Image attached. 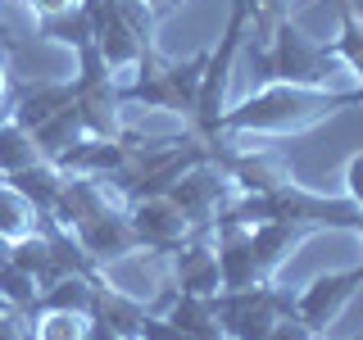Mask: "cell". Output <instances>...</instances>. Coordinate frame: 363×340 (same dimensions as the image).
I'll return each instance as SVG.
<instances>
[{
	"instance_id": "cell-33",
	"label": "cell",
	"mask_w": 363,
	"mask_h": 340,
	"mask_svg": "<svg viewBox=\"0 0 363 340\" xmlns=\"http://www.w3.org/2000/svg\"><path fill=\"white\" fill-rule=\"evenodd\" d=\"M159 5H164V9H173V5H182V0H159Z\"/></svg>"
},
{
	"instance_id": "cell-19",
	"label": "cell",
	"mask_w": 363,
	"mask_h": 340,
	"mask_svg": "<svg viewBox=\"0 0 363 340\" xmlns=\"http://www.w3.org/2000/svg\"><path fill=\"white\" fill-rule=\"evenodd\" d=\"M32 164H41L37 136L28 128H18L14 118H0V177L23 173V168H32Z\"/></svg>"
},
{
	"instance_id": "cell-28",
	"label": "cell",
	"mask_w": 363,
	"mask_h": 340,
	"mask_svg": "<svg viewBox=\"0 0 363 340\" xmlns=\"http://www.w3.org/2000/svg\"><path fill=\"white\" fill-rule=\"evenodd\" d=\"M345 200L363 209V150L350 154V164H345Z\"/></svg>"
},
{
	"instance_id": "cell-6",
	"label": "cell",
	"mask_w": 363,
	"mask_h": 340,
	"mask_svg": "<svg viewBox=\"0 0 363 340\" xmlns=\"http://www.w3.org/2000/svg\"><path fill=\"white\" fill-rule=\"evenodd\" d=\"M209 159L227 173V181L236 186V196H268V191L295 181V168L281 150H223V145H209Z\"/></svg>"
},
{
	"instance_id": "cell-18",
	"label": "cell",
	"mask_w": 363,
	"mask_h": 340,
	"mask_svg": "<svg viewBox=\"0 0 363 340\" xmlns=\"http://www.w3.org/2000/svg\"><path fill=\"white\" fill-rule=\"evenodd\" d=\"M32 136H37V150H41V159H50V164H55V159H60V154L68 150V145H77V141L86 136V123H82V113H77V100H73L68 109H60L55 118H45V123H41V128L32 132Z\"/></svg>"
},
{
	"instance_id": "cell-23",
	"label": "cell",
	"mask_w": 363,
	"mask_h": 340,
	"mask_svg": "<svg viewBox=\"0 0 363 340\" xmlns=\"http://www.w3.org/2000/svg\"><path fill=\"white\" fill-rule=\"evenodd\" d=\"M37 300H41V286L32 272H23L14 264H0V304L5 309H18V313H37Z\"/></svg>"
},
{
	"instance_id": "cell-4",
	"label": "cell",
	"mask_w": 363,
	"mask_h": 340,
	"mask_svg": "<svg viewBox=\"0 0 363 340\" xmlns=\"http://www.w3.org/2000/svg\"><path fill=\"white\" fill-rule=\"evenodd\" d=\"M213 313H218L223 340H264L277 317L295 313V295H286L272 281H259V286H241V290H218Z\"/></svg>"
},
{
	"instance_id": "cell-15",
	"label": "cell",
	"mask_w": 363,
	"mask_h": 340,
	"mask_svg": "<svg viewBox=\"0 0 363 340\" xmlns=\"http://www.w3.org/2000/svg\"><path fill=\"white\" fill-rule=\"evenodd\" d=\"M73 100H77L73 82H37V86L23 91V96H14V105H9V118H14L18 128L37 132L45 118H55V113L68 109Z\"/></svg>"
},
{
	"instance_id": "cell-7",
	"label": "cell",
	"mask_w": 363,
	"mask_h": 340,
	"mask_svg": "<svg viewBox=\"0 0 363 340\" xmlns=\"http://www.w3.org/2000/svg\"><path fill=\"white\" fill-rule=\"evenodd\" d=\"M363 290V264L359 268H340V272H318V277L295 295V317L304 327H313L318 336L345 313V304Z\"/></svg>"
},
{
	"instance_id": "cell-1",
	"label": "cell",
	"mask_w": 363,
	"mask_h": 340,
	"mask_svg": "<svg viewBox=\"0 0 363 340\" xmlns=\"http://www.w3.org/2000/svg\"><path fill=\"white\" fill-rule=\"evenodd\" d=\"M363 105V86L336 91V86H295V82H264L241 105H227L218 118V136L250 132V136H295L318 123L336 118L340 109Z\"/></svg>"
},
{
	"instance_id": "cell-8",
	"label": "cell",
	"mask_w": 363,
	"mask_h": 340,
	"mask_svg": "<svg viewBox=\"0 0 363 340\" xmlns=\"http://www.w3.org/2000/svg\"><path fill=\"white\" fill-rule=\"evenodd\" d=\"M128 222L136 232V245L141 249H159V254H173L196 236V227L186 222V213L177 209L173 196H145L128 204Z\"/></svg>"
},
{
	"instance_id": "cell-14",
	"label": "cell",
	"mask_w": 363,
	"mask_h": 340,
	"mask_svg": "<svg viewBox=\"0 0 363 340\" xmlns=\"http://www.w3.org/2000/svg\"><path fill=\"white\" fill-rule=\"evenodd\" d=\"M318 227H304V222H259L250 227V241H255V254H259V268H264V277L272 281V272H277L286 259L300 249Z\"/></svg>"
},
{
	"instance_id": "cell-27",
	"label": "cell",
	"mask_w": 363,
	"mask_h": 340,
	"mask_svg": "<svg viewBox=\"0 0 363 340\" xmlns=\"http://www.w3.org/2000/svg\"><path fill=\"white\" fill-rule=\"evenodd\" d=\"M313 336H318L313 327H304L300 317L291 313V317H277V322H272V332H268L264 340H313Z\"/></svg>"
},
{
	"instance_id": "cell-2",
	"label": "cell",
	"mask_w": 363,
	"mask_h": 340,
	"mask_svg": "<svg viewBox=\"0 0 363 340\" xmlns=\"http://www.w3.org/2000/svg\"><path fill=\"white\" fill-rule=\"evenodd\" d=\"M255 68L264 82H295V86H332L336 73H350L345 60L318 45L295 18H281L264 45H255Z\"/></svg>"
},
{
	"instance_id": "cell-30",
	"label": "cell",
	"mask_w": 363,
	"mask_h": 340,
	"mask_svg": "<svg viewBox=\"0 0 363 340\" xmlns=\"http://www.w3.org/2000/svg\"><path fill=\"white\" fill-rule=\"evenodd\" d=\"M32 5V14L37 18H50V14H64V9H73L77 0H28Z\"/></svg>"
},
{
	"instance_id": "cell-29",
	"label": "cell",
	"mask_w": 363,
	"mask_h": 340,
	"mask_svg": "<svg viewBox=\"0 0 363 340\" xmlns=\"http://www.w3.org/2000/svg\"><path fill=\"white\" fill-rule=\"evenodd\" d=\"M9 105H14V96H9V55L0 50V118H9Z\"/></svg>"
},
{
	"instance_id": "cell-25",
	"label": "cell",
	"mask_w": 363,
	"mask_h": 340,
	"mask_svg": "<svg viewBox=\"0 0 363 340\" xmlns=\"http://www.w3.org/2000/svg\"><path fill=\"white\" fill-rule=\"evenodd\" d=\"M250 5V37H255V45L268 41V32L277 28L281 18H291V9L300 5V0H245Z\"/></svg>"
},
{
	"instance_id": "cell-13",
	"label": "cell",
	"mask_w": 363,
	"mask_h": 340,
	"mask_svg": "<svg viewBox=\"0 0 363 340\" xmlns=\"http://www.w3.org/2000/svg\"><path fill=\"white\" fill-rule=\"evenodd\" d=\"M164 317L173 332H182L186 340H223L218 313H213V295H182L173 290V300L164 304Z\"/></svg>"
},
{
	"instance_id": "cell-3",
	"label": "cell",
	"mask_w": 363,
	"mask_h": 340,
	"mask_svg": "<svg viewBox=\"0 0 363 340\" xmlns=\"http://www.w3.org/2000/svg\"><path fill=\"white\" fill-rule=\"evenodd\" d=\"M245 41H250V5H245V0H232V9H227V28H223L218 45L204 55L200 100H196V118H191V132H196L204 145L223 141V136H218V118H223V109H227V82H232V68H236V60H241Z\"/></svg>"
},
{
	"instance_id": "cell-5",
	"label": "cell",
	"mask_w": 363,
	"mask_h": 340,
	"mask_svg": "<svg viewBox=\"0 0 363 340\" xmlns=\"http://www.w3.org/2000/svg\"><path fill=\"white\" fill-rule=\"evenodd\" d=\"M168 196L177 200V209L186 213V222L196 227V232H213L223 218V209L236 200V186L227 181V173L213 159H204V164H196L191 173H182V181Z\"/></svg>"
},
{
	"instance_id": "cell-21",
	"label": "cell",
	"mask_w": 363,
	"mask_h": 340,
	"mask_svg": "<svg viewBox=\"0 0 363 340\" xmlns=\"http://www.w3.org/2000/svg\"><path fill=\"white\" fill-rule=\"evenodd\" d=\"M37 28H41V37L60 41V45H68V50H82V45H91V14H86L82 0H77L73 9H64V14L37 18Z\"/></svg>"
},
{
	"instance_id": "cell-24",
	"label": "cell",
	"mask_w": 363,
	"mask_h": 340,
	"mask_svg": "<svg viewBox=\"0 0 363 340\" xmlns=\"http://www.w3.org/2000/svg\"><path fill=\"white\" fill-rule=\"evenodd\" d=\"M332 50L345 60V68L359 77V86H363V14L350 5V0H340V37H336Z\"/></svg>"
},
{
	"instance_id": "cell-10",
	"label": "cell",
	"mask_w": 363,
	"mask_h": 340,
	"mask_svg": "<svg viewBox=\"0 0 363 340\" xmlns=\"http://www.w3.org/2000/svg\"><path fill=\"white\" fill-rule=\"evenodd\" d=\"M213 249H218V272H223V290H241V286H259L264 268H259L255 241H250V227L218 218L213 227Z\"/></svg>"
},
{
	"instance_id": "cell-26",
	"label": "cell",
	"mask_w": 363,
	"mask_h": 340,
	"mask_svg": "<svg viewBox=\"0 0 363 340\" xmlns=\"http://www.w3.org/2000/svg\"><path fill=\"white\" fill-rule=\"evenodd\" d=\"M0 340H32V317L0 304Z\"/></svg>"
},
{
	"instance_id": "cell-12",
	"label": "cell",
	"mask_w": 363,
	"mask_h": 340,
	"mask_svg": "<svg viewBox=\"0 0 363 340\" xmlns=\"http://www.w3.org/2000/svg\"><path fill=\"white\" fill-rule=\"evenodd\" d=\"M123 164H128V145L109 141V136H82L77 145H68V150L55 159V168L77 173V177H109V173H118Z\"/></svg>"
},
{
	"instance_id": "cell-32",
	"label": "cell",
	"mask_w": 363,
	"mask_h": 340,
	"mask_svg": "<svg viewBox=\"0 0 363 340\" xmlns=\"http://www.w3.org/2000/svg\"><path fill=\"white\" fill-rule=\"evenodd\" d=\"M354 236H363V209H359V218H354V227H350Z\"/></svg>"
},
{
	"instance_id": "cell-9",
	"label": "cell",
	"mask_w": 363,
	"mask_h": 340,
	"mask_svg": "<svg viewBox=\"0 0 363 340\" xmlns=\"http://www.w3.org/2000/svg\"><path fill=\"white\" fill-rule=\"evenodd\" d=\"M168 264H173V290H182V295H218L223 290L213 232H196L182 249L168 254Z\"/></svg>"
},
{
	"instance_id": "cell-11",
	"label": "cell",
	"mask_w": 363,
	"mask_h": 340,
	"mask_svg": "<svg viewBox=\"0 0 363 340\" xmlns=\"http://www.w3.org/2000/svg\"><path fill=\"white\" fill-rule=\"evenodd\" d=\"M73 236H77V245L91 254L96 272L105 268V264H113V259H123V254H132V249H141V245H136L132 222H128V209H109V213H100V218L77 222Z\"/></svg>"
},
{
	"instance_id": "cell-17",
	"label": "cell",
	"mask_w": 363,
	"mask_h": 340,
	"mask_svg": "<svg viewBox=\"0 0 363 340\" xmlns=\"http://www.w3.org/2000/svg\"><path fill=\"white\" fill-rule=\"evenodd\" d=\"M96 277H82V272H68V277H60L55 286L41 290L37 309H64V313H96Z\"/></svg>"
},
{
	"instance_id": "cell-31",
	"label": "cell",
	"mask_w": 363,
	"mask_h": 340,
	"mask_svg": "<svg viewBox=\"0 0 363 340\" xmlns=\"http://www.w3.org/2000/svg\"><path fill=\"white\" fill-rule=\"evenodd\" d=\"M9 254H14V241H9V236H0V264H9Z\"/></svg>"
},
{
	"instance_id": "cell-20",
	"label": "cell",
	"mask_w": 363,
	"mask_h": 340,
	"mask_svg": "<svg viewBox=\"0 0 363 340\" xmlns=\"http://www.w3.org/2000/svg\"><path fill=\"white\" fill-rule=\"evenodd\" d=\"M37 227H41V209L23 196V191L9 186V181H0V236L23 241V236H32Z\"/></svg>"
},
{
	"instance_id": "cell-22",
	"label": "cell",
	"mask_w": 363,
	"mask_h": 340,
	"mask_svg": "<svg viewBox=\"0 0 363 340\" xmlns=\"http://www.w3.org/2000/svg\"><path fill=\"white\" fill-rule=\"evenodd\" d=\"M32 340H91V317L86 313H64V309H37L32 313Z\"/></svg>"
},
{
	"instance_id": "cell-34",
	"label": "cell",
	"mask_w": 363,
	"mask_h": 340,
	"mask_svg": "<svg viewBox=\"0 0 363 340\" xmlns=\"http://www.w3.org/2000/svg\"><path fill=\"white\" fill-rule=\"evenodd\" d=\"M313 340H327V336H313Z\"/></svg>"
},
{
	"instance_id": "cell-16",
	"label": "cell",
	"mask_w": 363,
	"mask_h": 340,
	"mask_svg": "<svg viewBox=\"0 0 363 340\" xmlns=\"http://www.w3.org/2000/svg\"><path fill=\"white\" fill-rule=\"evenodd\" d=\"M64 168H55L50 159H41V164H32V168H23V173H9L5 181L14 191H23L32 204H37L41 213H55V204H60V191H64Z\"/></svg>"
}]
</instances>
